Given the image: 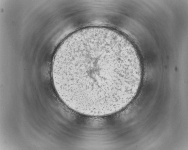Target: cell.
<instances>
[{"instance_id": "6da1fadb", "label": "cell", "mask_w": 188, "mask_h": 150, "mask_svg": "<svg viewBox=\"0 0 188 150\" xmlns=\"http://www.w3.org/2000/svg\"><path fill=\"white\" fill-rule=\"evenodd\" d=\"M132 43L114 29L86 27L62 43L52 69L54 85L70 108L92 116L120 111L134 99L142 80Z\"/></svg>"}]
</instances>
